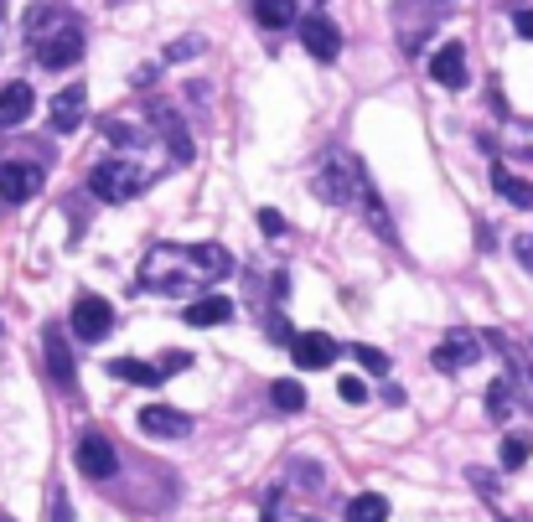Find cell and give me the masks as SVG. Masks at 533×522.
Here are the masks:
<instances>
[{"mask_svg": "<svg viewBox=\"0 0 533 522\" xmlns=\"http://www.w3.org/2000/svg\"><path fill=\"white\" fill-rule=\"evenodd\" d=\"M109 378H120V383H145V388H156L166 373L156 362H140V357H114L109 362Z\"/></svg>", "mask_w": 533, "mask_h": 522, "instance_id": "15", "label": "cell"}, {"mask_svg": "<svg viewBox=\"0 0 533 522\" xmlns=\"http://www.w3.org/2000/svg\"><path fill=\"white\" fill-rule=\"evenodd\" d=\"M26 37H32V47H37V63L42 68H73L78 57H83V32H78V21H68V16H32L26 21Z\"/></svg>", "mask_w": 533, "mask_h": 522, "instance_id": "2", "label": "cell"}, {"mask_svg": "<svg viewBox=\"0 0 533 522\" xmlns=\"http://www.w3.org/2000/svg\"><path fill=\"white\" fill-rule=\"evenodd\" d=\"M492 187L508 197L513 207H533V181H528V176H513L508 166H497V171H492Z\"/></svg>", "mask_w": 533, "mask_h": 522, "instance_id": "17", "label": "cell"}, {"mask_svg": "<svg viewBox=\"0 0 533 522\" xmlns=\"http://www.w3.org/2000/svg\"><path fill=\"white\" fill-rule=\"evenodd\" d=\"M140 435H151V440H187L192 435V414L171 409V404H151V409H140Z\"/></svg>", "mask_w": 533, "mask_h": 522, "instance_id": "5", "label": "cell"}, {"mask_svg": "<svg viewBox=\"0 0 533 522\" xmlns=\"http://www.w3.org/2000/svg\"><path fill=\"white\" fill-rule=\"evenodd\" d=\"M347 522H389V497H378V491L352 497L347 502Z\"/></svg>", "mask_w": 533, "mask_h": 522, "instance_id": "19", "label": "cell"}, {"mask_svg": "<svg viewBox=\"0 0 533 522\" xmlns=\"http://www.w3.org/2000/svg\"><path fill=\"white\" fill-rule=\"evenodd\" d=\"M518 264H523V269H533V238H528V233L518 238Z\"/></svg>", "mask_w": 533, "mask_h": 522, "instance_id": "30", "label": "cell"}, {"mask_svg": "<svg viewBox=\"0 0 533 522\" xmlns=\"http://www.w3.org/2000/svg\"><path fill=\"white\" fill-rule=\"evenodd\" d=\"M290 352H295V367H301V373H321V367H332V362H337L342 347L332 342L327 331H301V336L290 342Z\"/></svg>", "mask_w": 533, "mask_h": 522, "instance_id": "6", "label": "cell"}, {"mask_svg": "<svg viewBox=\"0 0 533 522\" xmlns=\"http://www.w3.org/2000/svg\"><path fill=\"white\" fill-rule=\"evenodd\" d=\"M37 192H42V166H32V161H6L0 166V197H6L11 207L32 202Z\"/></svg>", "mask_w": 533, "mask_h": 522, "instance_id": "7", "label": "cell"}, {"mask_svg": "<svg viewBox=\"0 0 533 522\" xmlns=\"http://www.w3.org/2000/svg\"><path fill=\"white\" fill-rule=\"evenodd\" d=\"M228 269H233V259H228L223 243H192V249H182V243H156L140 264V285L156 290V295H182V290H202V285L223 280Z\"/></svg>", "mask_w": 533, "mask_h": 522, "instance_id": "1", "label": "cell"}, {"mask_svg": "<svg viewBox=\"0 0 533 522\" xmlns=\"http://www.w3.org/2000/svg\"><path fill=\"white\" fill-rule=\"evenodd\" d=\"M192 52H202V42H192V37H187V42H176V47H171V57H192Z\"/></svg>", "mask_w": 533, "mask_h": 522, "instance_id": "31", "label": "cell"}, {"mask_svg": "<svg viewBox=\"0 0 533 522\" xmlns=\"http://www.w3.org/2000/svg\"><path fill=\"white\" fill-rule=\"evenodd\" d=\"M78 471L88 481H109L114 471H120V455H114V445L104 435H83L78 440Z\"/></svg>", "mask_w": 533, "mask_h": 522, "instance_id": "9", "label": "cell"}, {"mask_svg": "<svg viewBox=\"0 0 533 522\" xmlns=\"http://www.w3.org/2000/svg\"><path fill=\"white\" fill-rule=\"evenodd\" d=\"M52 130L57 135H73L78 125H83V114H88V94H83V83H73V88H63V94L52 99Z\"/></svg>", "mask_w": 533, "mask_h": 522, "instance_id": "12", "label": "cell"}, {"mask_svg": "<svg viewBox=\"0 0 533 522\" xmlns=\"http://www.w3.org/2000/svg\"><path fill=\"white\" fill-rule=\"evenodd\" d=\"M73 331H78V342H104L114 331V305L104 295H78L73 300Z\"/></svg>", "mask_w": 533, "mask_h": 522, "instance_id": "4", "label": "cell"}, {"mask_svg": "<svg viewBox=\"0 0 533 522\" xmlns=\"http://www.w3.org/2000/svg\"><path fill=\"white\" fill-rule=\"evenodd\" d=\"M47 367H52L57 383H73V357H68L63 331H47Z\"/></svg>", "mask_w": 533, "mask_h": 522, "instance_id": "20", "label": "cell"}, {"mask_svg": "<svg viewBox=\"0 0 533 522\" xmlns=\"http://www.w3.org/2000/svg\"><path fill=\"white\" fill-rule=\"evenodd\" d=\"M430 73H435V83L440 88H451V94H461V88L471 83L466 78V47L461 42H446L435 57H430Z\"/></svg>", "mask_w": 533, "mask_h": 522, "instance_id": "11", "label": "cell"}, {"mask_svg": "<svg viewBox=\"0 0 533 522\" xmlns=\"http://www.w3.org/2000/svg\"><path fill=\"white\" fill-rule=\"evenodd\" d=\"M233 316V300L228 295H197L187 305V326H223Z\"/></svg>", "mask_w": 533, "mask_h": 522, "instance_id": "14", "label": "cell"}, {"mask_svg": "<svg viewBox=\"0 0 533 522\" xmlns=\"http://www.w3.org/2000/svg\"><path fill=\"white\" fill-rule=\"evenodd\" d=\"M270 404L285 409V414H295V409H306V388L295 383V378H280V383L270 388Z\"/></svg>", "mask_w": 533, "mask_h": 522, "instance_id": "22", "label": "cell"}, {"mask_svg": "<svg viewBox=\"0 0 533 522\" xmlns=\"http://www.w3.org/2000/svg\"><path fill=\"white\" fill-rule=\"evenodd\" d=\"M140 181H145V171L135 166V161H104V166H94V176H88V192H94L99 202H130L135 192H140Z\"/></svg>", "mask_w": 533, "mask_h": 522, "instance_id": "3", "label": "cell"}, {"mask_svg": "<svg viewBox=\"0 0 533 522\" xmlns=\"http://www.w3.org/2000/svg\"><path fill=\"white\" fill-rule=\"evenodd\" d=\"M337 393L347 398V404H368V383H363V378H342Z\"/></svg>", "mask_w": 533, "mask_h": 522, "instance_id": "26", "label": "cell"}, {"mask_svg": "<svg viewBox=\"0 0 533 522\" xmlns=\"http://www.w3.org/2000/svg\"><path fill=\"white\" fill-rule=\"evenodd\" d=\"M161 135L171 140V150H176V156H182V161L192 156V145H187V135H182V119H176L171 109H161Z\"/></svg>", "mask_w": 533, "mask_h": 522, "instance_id": "23", "label": "cell"}, {"mask_svg": "<svg viewBox=\"0 0 533 522\" xmlns=\"http://www.w3.org/2000/svg\"><path fill=\"white\" fill-rule=\"evenodd\" d=\"M487 419H492V424H508V419H513V383H508V378H497V383L487 388Z\"/></svg>", "mask_w": 533, "mask_h": 522, "instance_id": "21", "label": "cell"}, {"mask_svg": "<svg viewBox=\"0 0 533 522\" xmlns=\"http://www.w3.org/2000/svg\"><path fill=\"white\" fill-rule=\"evenodd\" d=\"M301 26V42H306V52L311 57H321V63H337V52H342V32L327 21V16H301L295 21Z\"/></svg>", "mask_w": 533, "mask_h": 522, "instance_id": "10", "label": "cell"}, {"mask_svg": "<svg viewBox=\"0 0 533 522\" xmlns=\"http://www.w3.org/2000/svg\"><path fill=\"white\" fill-rule=\"evenodd\" d=\"M104 135H109L114 145H140V140H145L140 130H130V125H125V119H109V125H104Z\"/></svg>", "mask_w": 533, "mask_h": 522, "instance_id": "25", "label": "cell"}, {"mask_svg": "<svg viewBox=\"0 0 533 522\" xmlns=\"http://www.w3.org/2000/svg\"><path fill=\"white\" fill-rule=\"evenodd\" d=\"M513 26H518V37H528V42H533V6H528V11H518V16H513Z\"/></svg>", "mask_w": 533, "mask_h": 522, "instance_id": "29", "label": "cell"}, {"mask_svg": "<svg viewBox=\"0 0 533 522\" xmlns=\"http://www.w3.org/2000/svg\"><path fill=\"white\" fill-rule=\"evenodd\" d=\"M259 228L270 233V238H280V233H285V218H280V212H270V207H264V212H259Z\"/></svg>", "mask_w": 533, "mask_h": 522, "instance_id": "27", "label": "cell"}, {"mask_svg": "<svg viewBox=\"0 0 533 522\" xmlns=\"http://www.w3.org/2000/svg\"><path fill=\"white\" fill-rule=\"evenodd\" d=\"M32 104H37L32 83H6V88H0V130L26 125V119H32Z\"/></svg>", "mask_w": 533, "mask_h": 522, "instance_id": "13", "label": "cell"}, {"mask_svg": "<svg viewBox=\"0 0 533 522\" xmlns=\"http://www.w3.org/2000/svg\"><path fill=\"white\" fill-rule=\"evenodd\" d=\"M528 455H533V435H528V429H508V435H502V445H497L502 471H518Z\"/></svg>", "mask_w": 533, "mask_h": 522, "instance_id": "16", "label": "cell"}, {"mask_svg": "<svg viewBox=\"0 0 533 522\" xmlns=\"http://www.w3.org/2000/svg\"><path fill=\"white\" fill-rule=\"evenodd\" d=\"M254 21L264 32H280V26L301 21V16H295V0H254Z\"/></svg>", "mask_w": 533, "mask_h": 522, "instance_id": "18", "label": "cell"}, {"mask_svg": "<svg viewBox=\"0 0 533 522\" xmlns=\"http://www.w3.org/2000/svg\"><path fill=\"white\" fill-rule=\"evenodd\" d=\"M352 357H358V367H368V373H389V357H383L378 347H352Z\"/></svg>", "mask_w": 533, "mask_h": 522, "instance_id": "24", "label": "cell"}, {"mask_svg": "<svg viewBox=\"0 0 533 522\" xmlns=\"http://www.w3.org/2000/svg\"><path fill=\"white\" fill-rule=\"evenodd\" d=\"M477 357H482V342L471 331H446V342L430 352V362L440 367V373H461V367H471Z\"/></svg>", "mask_w": 533, "mask_h": 522, "instance_id": "8", "label": "cell"}, {"mask_svg": "<svg viewBox=\"0 0 533 522\" xmlns=\"http://www.w3.org/2000/svg\"><path fill=\"white\" fill-rule=\"evenodd\" d=\"M513 145L523 150V156H533V125H518V130H513Z\"/></svg>", "mask_w": 533, "mask_h": 522, "instance_id": "28", "label": "cell"}]
</instances>
